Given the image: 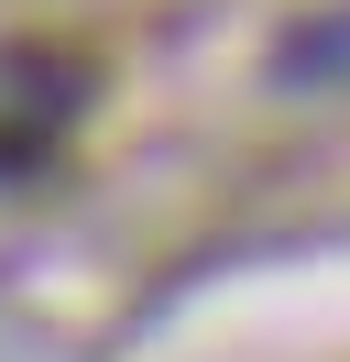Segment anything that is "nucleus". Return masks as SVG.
<instances>
[{"mask_svg":"<svg viewBox=\"0 0 350 362\" xmlns=\"http://www.w3.org/2000/svg\"><path fill=\"white\" fill-rule=\"evenodd\" d=\"M77 99H88L77 55H0V176H33L77 121Z\"/></svg>","mask_w":350,"mask_h":362,"instance_id":"nucleus-1","label":"nucleus"}]
</instances>
